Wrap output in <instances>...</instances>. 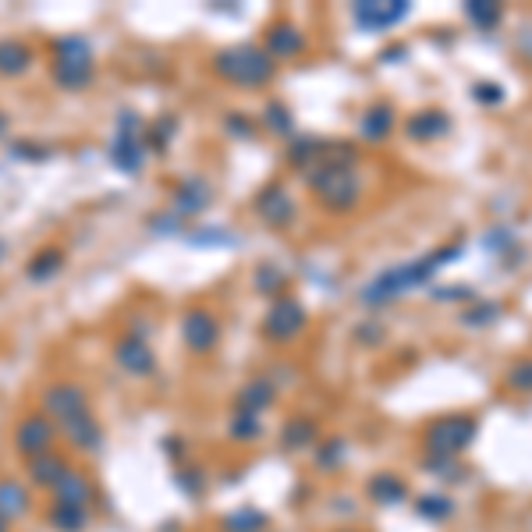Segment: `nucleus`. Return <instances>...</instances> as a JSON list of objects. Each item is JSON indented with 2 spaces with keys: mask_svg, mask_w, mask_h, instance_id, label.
<instances>
[{
  "mask_svg": "<svg viewBox=\"0 0 532 532\" xmlns=\"http://www.w3.org/2000/svg\"><path fill=\"white\" fill-rule=\"evenodd\" d=\"M306 181L313 188V196L320 199V206L330 213L355 210L362 199V174L355 167V149L323 146L320 160L309 167Z\"/></svg>",
  "mask_w": 532,
  "mask_h": 532,
  "instance_id": "1",
  "label": "nucleus"
},
{
  "mask_svg": "<svg viewBox=\"0 0 532 532\" xmlns=\"http://www.w3.org/2000/svg\"><path fill=\"white\" fill-rule=\"evenodd\" d=\"M458 256H462V245H440V249L430 252V256H419V259H412V263H401V266H387V270H380V274L359 291V298L366 302V306L394 302V298L408 295L412 288L426 284L437 270H444V266L454 263Z\"/></svg>",
  "mask_w": 532,
  "mask_h": 532,
  "instance_id": "2",
  "label": "nucleus"
},
{
  "mask_svg": "<svg viewBox=\"0 0 532 532\" xmlns=\"http://www.w3.org/2000/svg\"><path fill=\"white\" fill-rule=\"evenodd\" d=\"M213 71H217L224 82H231V86L259 89L274 79L277 64H274V57L266 54L263 47H256V43H235V47L213 54Z\"/></svg>",
  "mask_w": 532,
  "mask_h": 532,
  "instance_id": "3",
  "label": "nucleus"
},
{
  "mask_svg": "<svg viewBox=\"0 0 532 532\" xmlns=\"http://www.w3.org/2000/svg\"><path fill=\"white\" fill-rule=\"evenodd\" d=\"M50 75L64 93H82L93 82L96 61H93V43L86 36H61L54 43V64Z\"/></svg>",
  "mask_w": 532,
  "mask_h": 532,
  "instance_id": "4",
  "label": "nucleus"
},
{
  "mask_svg": "<svg viewBox=\"0 0 532 532\" xmlns=\"http://www.w3.org/2000/svg\"><path fill=\"white\" fill-rule=\"evenodd\" d=\"M479 423L472 415H444L426 426V462H458L476 440Z\"/></svg>",
  "mask_w": 532,
  "mask_h": 532,
  "instance_id": "5",
  "label": "nucleus"
},
{
  "mask_svg": "<svg viewBox=\"0 0 532 532\" xmlns=\"http://www.w3.org/2000/svg\"><path fill=\"white\" fill-rule=\"evenodd\" d=\"M110 164L125 174H135L149 157L146 146V125L135 110H121L118 121H114V135H110V149H107Z\"/></svg>",
  "mask_w": 532,
  "mask_h": 532,
  "instance_id": "6",
  "label": "nucleus"
},
{
  "mask_svg": "<svg viewBox=\"0 0 532 532\" xmlns=\"http://www.w3.org/2000/svg\"><path fill=\"white\" fill-rule=\"evenodd\" d=\"M40 405H43V415H47L57 430L75 423L79 415L93 412V408H89V391L79 384V380H54V384L43 391Z\"/></svg>",
  "mask_w": 532,
  "mask_h": 532,
  "instance_id": "7",
  "label": "nucleus"
},
{
  "mask_svg": "<svg viewBox=\"0 0 532 532\" xmlns=\"http://www.w3.org/2000/svg\"><path fill=\"white\" fill-rule=\"evenodd\" d=\"M306 306L298 302V298L291 295H281L274 302V306L266 309L263 316V337H270V341H277V345H284V341H291V337H298L302 330H306Z\"/></svg>",
  "mask_w": 532,
  "mask_h": 532,
  "instance_id": "8",
  "label": "nucleus"
},
{
  "mask_svg": "<svg viewBox=\"0 0 532 532\" xmlns=\"http://www.w3.org/2000/svg\"><path fill=\"white\" fill-rule=\"evenodd\" d=\"M252 210L259 213V220H263V224L277 227V231L291 227V224H295V217H298L295 199H291V192L281 185V181H270V185L259 188L256 199H252Z\"/></svg>",
  "mask_w": 532,
  "mask_h": 532,
  "instance_id": "9",
  "label": "nucleus"
},
{
  "mask_svg": "<svg viewBox=\"0 0 532 532\" xmlns=\"http://www.w3.org/2000/svg\"><path fill=\"white\" fill-rule=\"evenodd\" d=\"M210 199H213V185L203 178V174H181L171 188V203H167V210L178 213L181 220H188V217H199V213L210 206Z\"/></svg>",
  "mask_w": 532,
  "mask_h": 532,
  "instance_id": "10",
  "label": "nucleus"
},
{
  "mask_svg": "<svg viewBox=\"0 0 532 532\" xmlns=\"http://www.w3.org/2000/svg\"><path fill=\"white\" fill-rule=\"evenodd\" d=\"M54 440H57V426L50 423L43 412L25 415L22 423L15 426V451L25 454V462H29V458H36V454L54 451Z\"/></svg>",
  "mask_w": 532,
  "mask_h": 532,
  "instance_id": "11",
  "label": "nucleus"
},
{
  "mask_svg": "<svg viewBox=\"0 0 532 532\" xmlns=\"http://www.w3.org/2000/svg\"><path fill=\"white\" fill-rule=\"evenodd\" d=\"M181 341H185L188 352H196V355L213 352L220 341V320L210 309H188V313L181 316Z\"/></svg>",
  "mask_w": 532,
  "mask_h": 532,
  "instance_id": "12",
  "label": "nucleus"
},
{
  "mask_svg": "<svg viewBox=\"0 0 532 532\" xmlns=\"http://www.w3.org/2000/svg\"><path fill=\"white\" fill-rule=\"evenodd\" d=\"M114 362H118L128 376H135V380L157 373V352H153V345H149V337H139V334L118 337V345H114Z\"/></svg>",
  "mask_w": 532,
  "mask_h": 532,
  "instance_id": "13",
  "label": "nucleus"
},
{
  "mask_svg": "<svg viewBox=\"0 0 532 532\" xmlns=\"http://www.w3.org/2000/svg\"><path fill=\"white\" fill-rule=\"evenodd\" d=\"M408 11H412V4H405V0H369V4H355L352 18L362 32H387L401 18H408Z\"/></svg>",
  "mask_w": 532,
  "mask_h": 532,
  "instance_id": "14",
  "label": "nucleus"
},
{
  "mask_svg": "<svg viewBox=\"0 0 532 532\" xmlns=\"http://www.w3.org/2000/svg\"><path fill=\"white\" fill-rule=\"evenodd\" d=\"M50 493H54V504H71V508H89V511H93L96 497H100L96 483L86 476V472H79V469L64 472L61 483H57Z\"/></svg>",
  "mask_w": 532,
  "mask_h": 532,
  "instance_id": "15",
  "label": "nucleus"
},
{
  "mask_svg": "<svg viewBox=\"0 0 532 532\" xmlns=\"http://www.w3.org/2000/svg\"><path fill=\"white\" fill-rule=\"evenodd\" d=\"M306 47H309V40H306V32L298 29V25L277 22V25H270V29H266L263 50L274 57V64L277 61H291V57H298Z\"/></svg>",
  "mask_w": 532,
  "mask_h": 532,
  "instance_id": "16",
  "label": "nucleus"
},
{
  "mask_svg": "<svg viewBox=\"0 0 532 532\" xmlns=\"http://www.w3.org/2000/svg\"><path fill=\"white\" fill-rule=\"evenodd\" d=\"M274 401H277V384L266 373H259V376H252L249 384L235 394V401H231V412L263 415L266 408L274 405Z\"/></svg>",
  "mask_w": 532,
  "mask_h": 532,
  "instance_id": "17",
  "label": "nucleus"
},
{
  "mask_svg": "<svg viewBox=\"0 0 532 532\" xmlns=\"http://www.w3.org/2000/svg\"><path fill=\"white\" fill-rule=\"evenodd\" d=\"M68 469H71V462L64 458V454H57V451L36 454V458H29V462H25V476H29L32 486H40V490H54Z\"/></svg>",
  "mask_w": 532,
  "mask_h": 532,
  "instance_id": "18",
  "label": "nucleus"
},
{
  "mask_svg": "<svg viewBox=\"0 0 532 532\" xmlns=\"http://www.w3.org/2000/svg\"><path fill=\"white\" fill-rule=\"evenodd\" d=\"M61 433L64 440H68L75 451H86V454H96L103 447V426H100V419H96L93 412H86V415H79L75 423H68V426H61Z\"/></svg>",
  "mask_w": 532,
  "mask_h": 532,
  "instance_id": "19",
  "label": "nucleus"
},
{
  "mask_svg": "<svg viewBox=\"0 0 532 532\" xmlns=\"http://www.w3.org/2000/svg\"><path fill=\"white\" fill-rule=\"evenodd\" d=\"M451 132V118H447L444 110H419L412 118L405 121V135L415 142H437Z\"/></svg>",
  "mask_w": 532,
  "mask_h": 532,
  "instance_id": "20",
  "label": "nucleus"
},
{
  "mask_svg": "<svg viewBox=\"0 0 532 532\" xmlns=\"http://www.w3.org/2000/svg\"><path fill=\"white\" fill-rule=\"evenodd\" d=\"M369 501L380 504V508H398L408 501V483L398 472H376L369 479Z\"/></svg>",
  "mask_w": 532,
  "mask_h": 532,
  "instance_id": "21",
  "label": "nucleus"
},
{
  "mask_svg": "<svg viewBox=\"0 0 532 532\" xmlns=\"http://www.w3.org/2000/svg\"><path fill=\"white\" fill-rule=\"evenodd\" d=\"M394 125H398V114H394L391 103H373V107L362 114L359 135L366 142H380V139H387V135L394 132Z\"/></svg>",
  "mask_w": 532,
  "mask_h": 532,
  "instance_id": "22",
  "label": "nucleus"
},
{
  "mask_svg": "<svg viewBox=\"0 0 532 532\" xmlns=\"http://www.w3.org/2000/svg\"><path fill=\"white\" fill-rule=\"evenodd\" d=\"M29 508H32L29 486L18 483V479H0V518L18 522L22 515H29Z\"/></svg>",
  "mask_w": 532,
  "mask_h": 532,
  "instance_id": "23",
  "label": "nucleus"
},
{
  "mask_svg": "<svg viewBox=\"0 0 532 532\" xmlns=\"http://www.w3.org/2000/svg\"><path fill=\"white\" fill-rule=\"evenodd\" d=\"M32 68V47L25 40H0V79H18Z\"/></svg>",
  "mask_w": 532,
  "mask_h": 532,
  "instance_id": "24",
  "label": "nucleus"
},
{
  "mask_svg": "<svg viewBox=\"0 0 532 532\" xmlns=\"http://www.w3.org/2000/svg\"><path fill=\"white\" fill-rule=\"evenodd\" d=\"M93 522V511L89 508H71V504H50L47 511V525L54 532H86Z\"/></svg>",
  "mask_w": 532,
  "mask_h": 532,
  "instance_id": "25",
  "label": "nucleus"
},
{
  "mask_svg": "<svg viewBox=\"0 0 532 532\" xmlns=\"http://www.w3.org/2000/svg\"><path fill=\"white\" fill-rule=\"evenodd\" d=\"M227 437L235 444H256L263 437V415H245V412H231L227 419Z\"/></svg>",
  "mask_w": 532,
  "mask_h": 532,
  "instance_id": "26",
  "label": "nucleus"
},
{
  "mask_svg": "<svg viewBox=\"0 0 532 532\" xmlns=\"http://www.w3.org/2000/svg\"><path fill=\"white\" fill-rule=\"evenodd\" d=\"M266 525H270V518L259 508H235L224 518V532H266Z\"/></svg>",
  "mask_w": 532,
  "mask_h": 532,
  "instance_id": "27",
  "label": "nucleus"
},
{
  "mask_svg": "<svg viewBox=\"0 0 532 532\" xmlns=\"http://www.w3.org/2000/svg\"><path fill=\"white\" fill-rule=\"evenodd\" d=\"M313 440H316V423L313 419H306V415L291 419L281 433V444L288 447V451H306V447H313Z\"/></svg>",
  "mask_w": 532,
  "mask_h": 532,
  "instance_id": "28",
  "label": "nucleus"
},
{
  "mask_svg": "<svg viewBox=\"0 0 532 532\" xmlns=\"http://www.w3.org/2000/svg\"><path fill=\"white\" fill-rule=\"evenodd\" d=\"M174 132H178V118H174V114H160V118H153L146 125V146L153 149V153H164V149L171 146Z\"/></svg>",
  "mask_w": 532,
  "mask_h": 532,
  "instance_id": "29",
  "label": "nucleus"
},
{
  "mask_svg": "<svg viewBox=\"0 0 532 532\" xmlns=\"http://www.w3.org/2000/svg\"><path fill=\"white\" fill-rule=\"evenodd\" d=\"M465 18H469L476 29L490 32L501 25L504 11H501V4H490V0H469V4H465Z\"/></svg>",
  "mask_w": 532,
  "mask_h": 532,
  "instance_id": "30",
  "label": "nucleus"
},
{
  "mask_svg": "<svg viewBox=\"0 0 532 532\" xmlns=\"http://www.w3.org/2000/svg\"><path fill=\"white\" fill-rule=\"evenodd\" d=\"M345 451H348V444L341 437H327L320 447L313 451V458H316V469L320 472H334V469H341L345 465Z\"/></svg>",
  "mask_w": 532,
  "mask_h": 532,
  "instance_id": "31",
  "label": "nucleus"
},
{
  "mask_svg": "<svg viewBox=\"0 0 532 532\" xmlns=\"http://www.w3.org/2000/svg\"><path fill=\"white\" fill-rule=\"evenodd\" d=\"M252 284H256V291H263V295H281V291L288 288V277H284V270L277 263H259L256 274H252Z\"/></svg>",
  "mask_w": 532,
  "mask_h": 532,
  "instance_id": "32",
  "label": "nucleus"
},
{
  "mask_svg": "<svg viewBox=\"0 0 532 532\" xmlns=\"http://www.w3.org/2000/svg\"><path fill=\"white\" fill-rule=\"evenodd\" d=\"M415 511H419V518H430V522H447L454 515V501L444 493H426L415 501Z\"/></svg>",
  "mask_w": 532,
  "mask_h": 532,
  "instance_id": "33",
  "label": "nucleus"
},
{
  "mask_svg": "<svg viewBox=\"0 0 532 532\" xmlns=\"http://www.w3.org/2000/svg\"><path fill=\"white\" fill-rule=\"evenodd\" d=\"M61 266H64V256L57 249H43L36 259H29V270L25 274L32 277V281H50L54 274H61Z\"/></svg>",
  "mask_w": 532,
  "mask_h": 532,
  "instance_id": "34",
  "label": "nucleus"
},
{
  "mask_svg": "<svg viewBox=\"0 0 532 532\" xmlns=\"http://www.w3.org/2000/svg\"><path fill=\"white\" fill-rule=\"evenodd\" d=\"M259 121H263V125L270 128L274 135H281V139H284V135H291V110L284 107L281 100H270V103H266L263 114H259Z\"/></svg>",
  "mask_w": 532,
  "mask_h": 532,
  "instance_id": "35",
  "label": "nucleus"
},
{
  "mask_svg": "<svg viewBox=\"0 0 532 532\" xmlns=\"http://www.w3.org/2000/svg\"><path fill=\"white\" fill-rule=\"evenodd\" d=\"M504 384H508L511 391L532 394V359L511 362V366H508V376H504Z\"/></svg>",
  "mask_w": 532,
  "mask_h": 532,
  "instance_id": "36",
  "label": "nucleus"
},
{
  "mask_svg": "<svg viewBox=\"0 0 532 532\" xmlns=\"http://www.w3.org/2000/svg\"><path fill=\"white\" fill-rule=\"evenodd\" d=\"M174 483H178L181 493H188V497H199L206 486V476L196 469V465H181V469H174Z\"/></svg>",
  "mask_w": 532,
  "mask_h": 532,
  "instance_id": "37",
  "label": "nucleus"
},
{
  "mask_svg": "<svg viewBox=\"0 0 532 532\" xmlns=\"http://www.w3.org/2000/svg\"><path fill=\"white\" fill-rule=\"evenodd\" d=\"M497 316H501V306H497V302H483V306H476V309H465L462 323L465 327H486V323H493Z\"/></svg>",
  "mask_w": 532,
  "mask_h": 532,
  "instance_id": "38",
  "label": "nucleus"
},
{
  "mask_svg": "<svg viewBox=\"0 0 532 532\" xmlns=\"http://www.w3.org/2000/svg\"><path fill=\"white\" fill-rule=\"evenodd\" d=\"M181 224H185V220H181L178 213H171V210H160V213H153V217H149V231H153V235H178Z\"/></svg>",
  "mask_w": 532,
  "mask_h": 532,
  "instance_id": "39",
  "label": "nucleus"
},
{
  "mask_svg": "<svg viewBox=\"0 0 532 532\" xmlns=\"http://www.w3.org/2000/svg\"><path fill=\"white\" fill-rule=\"evenodd\" d=\"M188 242L192 245H227V242H235V238H231V231H224V227H199V235H188Z\"/></svg>",
  "mask_w": 532,
  "mask_h": 532,
  "instance_id": "40",
  "label": "nucleus"
},
{
  "mask_svg": "<svg viewBox=\"0 0 532 532\" xmlns=\"http://www.w3.org/2000/svg\"><path fill=\"white\" fill-rule=\"evenodd\" d=\"M224 128H227V135H238V139H245V135L256 132V121H249L245 114H227Z\"/></svg>",
  "mask_w": 532,
  "mask_h": 532,
  "instance_id": "41",
  "label": "nucleus"
},
{
  "mask_svg": "<svg viewBox=\"0 0 532 532\" xmlns=\"http://www.w3.org/2000/svg\"><path fill=\"white\" fill-rule=\"evenodd\" d=\"M472 96H476L479 103H501L504 100V89L493 86V82H479L476 93H472Z\"/></svg>",
  "mask_w": 532,
  "mask_h": 532,
  "instance_id": "42",
  "label": "nucleus"
},
{
  "mask_svg": "<svg viewBox=\"0 0 532 532\" xmlns=\"http://www.w3.org/2000/svg\"><path fill=\"white\" fill-rule=\"evenodd\" d=\"M472 291L465 284H454V291H433V298H469Z\"/></svg>",
  "mask_w": 532,
  "mask_h": 532,
  "instance_id": "43",
  "label": "nucleus"
},
{
  "mask_svg": "<svg viewBox=\"0 0 532 532\" xmlns=\"http://www.w3.org/2000/svg\"><path fill=\"white\" fill-rule=\"evenodd\" d=\"M8 125H11V121H8V114H4V110H0V139H4V135H8Z\"/></svg>",
  "mask_w": 532,
  "mask_h": 532,
  "instance_id": "44",
  "label": "nucleus"
},
{
  "mask_svg": "<svg viewBox=\"0 0 532 532\" xmlns=\"http://www.w3.org/2000/svg\"><path fill=\"white\" fill-rule=\"evenodd\" d=\"M8 525H11L8 518H0V532H8Z\"/></svg>",
  "mask_w": 532,
  "mask_h": 532,
  "instance_id": "45",
  "label": "nucleus"
},
{
  "mask_svg": "<svg viewBox=\"0 0 532 532\" xmlns=\"http://www.w3.org/2000/svg\"><path fill=\"white\" fill-rule=\"evenodd\" d=\"M0 263H4V245H0Z\"/></svg>",
  "mask_w": 532,
  "mask_h": 532,
  "instance_id": "46",
  "label": "nucleus"
},
{
  "mask_svg": "<svg viewBox=\"0 0 532 532\" xmlns=\"http://www.w3.org/2000/svg\"><path fill=\"white\" fill-rule=\"evenodd\" d=\"M341 532H355V529H341Z\"/></svg>",
  "mask_w": 532,
  "mask_h": 532,
  "instance_id": "47",
  "label": "nucleus"
}]
</instances>
